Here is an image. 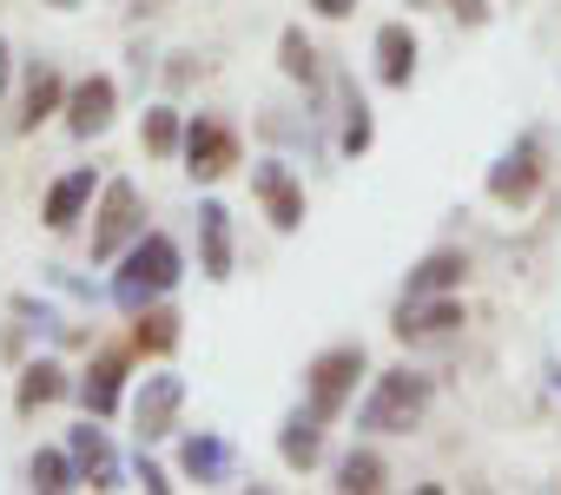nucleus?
Returning a JSON list of instances; mask_svg holds the SVG:
<instances>
[{"instance_id":"nucleus-1","label":"nucleus","mask_w":561,"mask_h":495,"mask_svg":"<svg viewBox=\"0 0 561 495\" xmlns=\"http://www.w3.org/2000/svg\"><path fill=\"white\" fill-rule=\"evenodd\" d=\"M430 403H436V377L410 370V364H390V370L370 377V396L357 403V429L364 436H410V429H423Z\"/></svg>"},{"instance_id":"nucleus-2","label":"nucleus","mask_w":561,"mask_h":495,"mask_svg":"<svg viewBox=\"0 0 561 495\" xmlns=\"http://www.w3.org/2000/svg\"><path fill=\"white\" fill-rule=\"evenodd\" d=\"M179 272H185V258H179V244L165 238V231H146L133 252L119 258V278H113V304L126 311V318H139L146 304H159L172 285H179Z\"/></svg>"},{"instance_id":"nucleus-3","label":"nucleus","mask_w":561,"mask_h":495,"mask_svg":"<svg viewBox=\"0 0 561 495\" xmlns=\"http://www.w3.org/2000/svg\"><path fill=\"white\" fill-rule=\"evenodd\" d=\"M357 377H370L364 344H331V350H318L311 370H305V410L324 416V423H337V416L357 403Z\"/></svg>"},{"instance_id":"nucleus-4","label":"nucleus","mask_w":561,"mask_h":495,"mask_svg":"<svg viewBox=\"0 0 561 495\" xmlns=\"http://www.w3.org/2000/svg\"><path fill=\"white\" fill-rule=\"evenodd\" d=\"M139 238H146V198H139V185L133 179H106L100 205H93V265L126 258Z\"/></svg>"},{"instance_id":"nucleus-5","label":"nucleus","mask_w":561,"mask_h":495,"mask_svg":"<svg viewBox=\"0 0 561 495\" xmlns=\"http://www.w3.org/2000/svg\"><path fill=\"white\" fill-rule=\"evenodd\" d=\"M185 172L198 179V185H218L231 165H238V133H231V119H218V113H198V119H185Z\"/></svg>"},{"instance_id":"nucleus-6","label":"nucleus","mask_w":561,"mask_h":495,"mask_svg":"<svg viewBox=\"0 0 561 495\" xmlns=\"http://www.w3.org/2000/svg\"><path fill=\"white\" fill-rule=\"evenodd\" d=\"M179 410H185V377H172V370L139 377V390H133V436H139L146 449L165 442V436L179 429Z\"/></svg>"},{"instance_id":"nucleus-7","label":"nucleus","mask_w":561,"mask_h":495,"mask_svg":"<svg viewBox=\"0 0 561 495\" xmlns=\"http://www.w3.org/2000/svg\"><path fill=\"white\" fill-rule=\"evenodd\" d=\"M541 179H548V165H541V139H535V133H522V139L489 165V198H495V205H508V211H522V205L541 192Z\"/></svg>"},{"instance_id":"nucleus-8","label":"nucleus","mask_w":561,"mask_h":495,"mask_svg":"<svg viewBox=\"0 0 561 495\" xmlns=\"http://www.w3.org/2000/svg\"><path fill=\"white\" fill-rule=\"evenodd\" d=\"M251 198L264 205V218H271V231H298L305 225V179L285 165V159H257L251 165Z\"/></svg>"},{"instance_id":"nucleus-9","label":"nucleus","mask_w":561,"mask_h":495,"mask_svg":"<svg viewBox=\"0 0 561 495\" xmlns=\"http://www.w3.org/2000/svg\"><path fill=\"white\" fill-rule=\"evenodd\" d=\"M119 113V80L113 73H87L80 87H67V133L73 139H100Z\"/></svg>"},{"instance_id":"nucleus-10","label":"nucleus","mask_w":561,"mask_h":495,"mask_svg":"<svg viewBox=\"0 0 561 495\" xmlns=\"http://www.w3.org/2000/svg\"><path fill=\"white\" fill-rule=\"evenodd\" d=\"M54 113H67V73H60L54 60H34V67H27V87H21L14 133H41Z\"/></svg>"},{"instance_id":"nucleus-11","label":"nucleus","mask_w":561,"mask_h":495,"mask_svg":"<svg viewBox=\"0 0 561 495\" xmlns=\"http://www.w3.org/2000/svg\"><path fill=\"white\" fill-rule=\"evenodd\" d=\"M469 318H462V304L456 298H403L397 304V337L403 344H423V337H449V331H462Z\"/></svg>"},{"instance_id":"nucleus-12","label":"nucleus","mask_w":561,"mask_h":495,"mask_svg":"<svg viewBox=\"0 0 561 495\" xmlns=\"http://www.w3.org/2000/svg\"><path fill=\"white\" fill-rule=\"evenodd\" d=\"M93 423H100V416H87L80 429H67L73 469H80V482H87V488H119V456H113L106 429H93Z\"/></svg>"},{"instance_id":"nucleus-13","label":"nucleus","mask_w":561,"mask_h":495,"mask_svg":"<svg viewBox=\"0 0 561 495\" xmlns=\"http://www.w3.org/2000/svg\"><path fill=\"white\" fill-rule=\"evenodd\" d=\"M331 87H337V152H344V159H364V152H370V139H377L370 100L357 93V80H351V73H337Z\"/></svg>"},{"instance_id":"nucleus-14","label":"nucleus","mask_w":561,"mask_h":495,"mask_svg":"<svg viewBox=\"0 0 561 495\" xmlns=\"http://www.w3.org/2000/svg\"><path fill=\"white\" fill-rule=\"evenodd\" d=\"M198 272H205L211 285L231 278V211H225L218 198L198 205Z\"/></svg>"},{"instance_id":"nucleus-15","label":"nucleus","mask_w":561,"mask_h":495,"mask_svg":"<svg viewBox=\"0 0 561 495\" xmlns=\"http://www.w3.org/2000/svg\"><path fill=\"white\" fill-rule=\"evenodd\" d=\"M93 192H100L93 165H73V172H60V179H54V192H47V205H41L47 231H73V218L93 205Z\"/></svg>"},{"instance_id":"nucleus-16","label":"nucleus","mask_w":561,"mask_h":495,"mask_svg":"<svg viewBox=\"0 0 561 495\" xmlns=\"http://www.w3.org/2000/svg\"><path fill=\"white\" fill-rule=\"evenodd\" d=\"M119 396H126V350H100L80 377V403H87V416H113Z\"/></svg>"},{"instance_id":"nucleus-17","label":"nucleus","mask_w":561,"mask_h":495,"mask_svg":"<svg viewBox=\"0 0 561 495\" xmlns=\"http://www.w3.org/2000/svg\"><path fill=\"white\" fill-rule=\"evenodd\" d=\"M324 429H331L324 416L291 410V416H285V429H277V456H285V469H298V475H305V469H318V462H324Z\"/></svg>"},{"instance_id":"nucleus-18","label":"nucleus","mask_w":561,"mask_h":495,"mask_svg":"<svg viewBox=\"0 0 561 495\" xmlns=\"http://www.w3.org/2000/svg\"><path fill=\"white\" fill-rule=\"evenodd\" d=\"M377 80L397 87V93L416 80V34H410V21H383L377 27Z\"/></svg>"},{"instance_id":"nucleus-19","label":"nucleus","mask_w":561,"mask_h":495,"mask_svg":"<svg viewBox=\"0 0 561 495\" xmlns=\"http://www.w3.org/2000/svg\"><path fill=\"white\" fill-rule=\"evenodd\" d=\"M462 285H469V258H462V252H430V258L410 272L403 298H456Z\"/></svg>"},{"instance_id":"nucleus-20","label":"nucleus","mask_w":561,"mask_h":495,"mask_svg":"<svg viewBox=\"0 0 561 495\" xmlns=\"http://www.w3.org/2000/svg\"><path fill=\"white\" fill-rule=\"evenodd\" d=\"M179 475H185V482H225V475H231V442H225L218 429L185 436V442H179Z\"/></svg>"},{"instance_id":"nucleus-21","label":"nucleus","mask_w":561,"mask_h":495,"mask_svg":"<svg viewBox=\"0 0 561 495\" xmlns=\"http://www.w3.org/2000/svg\"><path fill=\"white\" fill-rule=\"evenodd\" d=\"M73 383H67V370L54 364V357H34L27 370H21V390H14V410L21 416H34V410H47V403H60Z\"/></svg>"},{"instance_id":"nucleus-22","label":"nucleus","mask_w":561,"mask_h":495,"mask_svg":"<svg viewBox=\"0 0 561 495\" xmlns=\"http://www.w3.org/2000/svg\"><path fill=\"white\" fill-rule=\"evenodd\" d=\"M179 324H185V318H179L172 304H146V311L133 318V344H139L146 357H172V350H179V337H185Z\"/></svg>"},{"instance_id":"nucleus-23","label":"nucleus","mask_w":561,"mask_h":495,"mask_svg":"<svg viewBox=\"0 0 561 495\" xmlns=\"http://www.w3.org/2000/svg\"><path fill=\"white\" fill-rule=\"evenodd\" d=\"M277 73H285V80H298L305 93H318L324 67H318V47L305 41V27H285V34H277Z\"/></svg>"},{"instance_id":"nucleus-24","label":"nucleus","mask_w":561,"mask_h":495,"mask_svg":"<svg viewBox=\"0 0 561 495\" xmlns=\"http://www.w3.org/2000/svg\"><path fill=\"white\" fill-rule=\"evenodd\" d=\"M383 482H390V462H383L377 449H351V456L337 462V488H344V495H377Z\"/></svg>"},{"instance_id":"nucleus-25","label":"nucleus","mask_w":561,"mask_h":495,"mask_svg":"<svg viewBox=\"0 0 561 495\" xmlns=\"http://www.w3.org/2000/svg\"><path fill=\"white\" fill-rule=\"evenodd\" d=\"M139 146H146L152 159H172V152L185 146V119H179V106H146V126H139Z\"/></svg>"},{"instance_id":"nucleus-26","label":"nucleus","mask_w":561,"mask_h":495,"mask_svg":"<svg viewBox=\"0 0 561 495\" xmlns=\"http://www.w3.org/2000/svg\"><path fill=\"white\" fill-rule=\"evenodd\" d=\"M27 482L41 495H60V488H80V469H73V449H34L27 462Z\"/></svg>"},{"instance_id":"nucleus-27","label":"nucleus","mask_w":561,"mask_h":495,"mask_svg":"<svg viewBox=\"0 0 561 495\" xmlns=\"http://www.w3.org/2000/svg\"><path fill=\"white\" fill-rule=\"evenodd\" d=\"M443 8H449V14H456L462 27H489V14H495L489 0H443Z\"/></svg>"},{"instance_id":"nucleus-28","label":"nucleus","mask_w":561,"mask_h":495,"mask_svg":"<svg viewBox=\"0 0 561 495\" xmlns=\"http://www.w3.org/2000/svg\"><path fill=\"white\" fill-rule=\"evenodd\" d=\"M133 475H139V488H152V495H165V488H172V482H165V469L146 456V442H139V462H133Z\"/></svg>"},{"instance_id":"nucleus-29","label":"nucleus","mask_w":561,"mask_h":495,"mask_svg":"<svg viewBox=\"0 0 561 495\" xmlns=\"http://www.w3.org/2000/svg\"><path fill=\"white\" fill-rule=\"evenodd\" d=\"M311 8H318L324 21H351V14H357V0H311Z\"/></svg>"},{"instance_id":"nucleus-30","label":"nucleus","mask_w":561,"mask_h":495,"mask_svg":"<svg viewBox=\"0 0 561 495\" xmlns=\"http://www.w3.org/2000/svg\"><path fill=\"white\" fill-rule=\"evenodd\" d=\"M8 80H14V47H8V34H0V100H8Z\"/></svg>"},{"instance_id":"nucleus-31","label":"nucleus","mask_w":561,"mask_h":495,"mask_svg":"<svg viewBox=\"0 0 561 495\" xmlns=\"http://www.w3.org/2000/svg\"><path fill=\"white\" fill-rule=\"evenodd\" d=\"M126 8H133V14H165L172 0H126Z\"/></svg>"},{"instance_id":"nucleus-32","label":"nucleus","mask_w":561,"mask_h":495,"mask_svg":"<svg viewBox=\"0 0 561 495\" xmlns=\"http://www.w3.org/2000/svg\"><path fill=\"white\" fill-rule=\"evenodd\" d=\"M47 8H60V14H73V8H80V0H47Z\"/></svg>"}]
</instances>
